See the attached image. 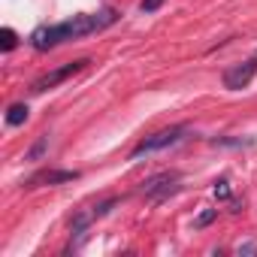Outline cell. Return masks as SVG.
Segmentation results:
<instances>
[{
	"label": "cell",
	"mask_w": 257,
	"mask_h": 257,
	"mask_svg": "<svg viewBox=\"0 0 257 257\" xmlns=\"http://www.w3.org/2000/svg\"><path fill=\"white\" fill-rule=\"evenodd\" d=\"M46 149H49V137H43V140H40V143H37V146H34L31 152H28V161H40Z\"/></svg>",
	"instance_id": "9"
},
{
	"label": "cell",
	"mask_w": 257,
	"mask_h": 257,
	"mask_svg": "<svg viewBox=\"0 0 257 257\" xmlns=\"http://www.w3.org/2000/svg\"><path fill=\"white\" fill-rule=\"evenodd\" d=\"M215 197H221V200H227V197H230V185H227V179L215 182Z\"/></svg>",
	"instance_id": "10"
},
{
	"label": "cell",
	"mask_w": 257,
	"mask_h": 257,
	"mask_svg": "<svg viewBox=\"0 0 257 257\" xmlns=\"http://www.w3.org/2000/svg\"><path fill=\"white\" fill-rule=\"evenodd\" d=\"M143 191H146V197H149L152 203H161V200H167L170 194L179 191V173H161V176L149 179Z\"/></svg>",
	"instance_id": "3"
},
{
	"label": "cell",
	"mask_w": 257,
	"mask_h": 257,
	"mask_svg": "<svg viewBox=\"0 0 257 257\" xmlns=\"http://www.w3.org/2000/svg\"><path fill=\"white\" fill-rule=\"evenodd\" d=\"M16 31L13 28H4V31H0V49H4V52H13L16 49Z\"/></svg>",
	"instance_id": "8"
},
{
	"label": "cell",
	"mask_w": 257,
	"mask_h": 257,
	"mask_svg": "<svg viewBox=\"0 0 257 257\" xmlns=\"http://www.w3.org/2000/svg\"><path fill=\"white\" fill-rule=\"evenodd\" d=\"M7 121H10L13 127L25 124V121H28V106H25V103H13V106H10V112H7Z\"/></svg>",
	"instance_id": "7"
},
{
	"label": "cell",
	"mask_w": 257,
	"mask_h": 257,
	"mask_svg": "<svg viewBox=\"0 0 257 257\" xmlns=\"http://www.w3.org/2000/svg\"><path fill=\"white\" fill-rule=\"evenodd\" d=\"M118 16L112 10H103V13H94V16H73L61 25H43L31 34V46L37 52H49L55 49L58 43H67V40H76V37H88V34H97L103 28H109Z\"/></svg>",
	"instance_id": "1"
},
{
	"label": "cell",
	"mask_w": 257,
	"mask_h": 257,
	"mask_svg": "<svg viewBox=\"0 0 257 257\" xmlns=\"http://www.w3.org/2000/svg\"><path fill=\"white\" fill-rule=\"evenodd\" d=\"M185 134H188V127H185V124H176V127H167V131H158V134L146 137V140L134 149L131 158L137 161V158H143V155H152V152H161V149H167V146H176Z\"/></svg>",
	"instance_id": "2"
},
{
	"label": "cell",
	"mask_w": 257,
	"mask_h": 257,
	"mask_svg": "<svg viewBox=\"0 0 257 257\" xmlns=\"http://www.w3.org/2000/svg\"><path fill=\"white\" fill-rule=\"evenodd\" d=\"M212 218H215V209H206V212H203V215H200V218L194 221V227H206V224H209Z\"/></svg>",
	"instance_id": "11"
},
{
	"label": "cell",
	"mask_w": 257,
	"mask_h": 257,
	"mask_svg": "<svg viewBox=\"0 0 257 257\" xmlns=\"http://www.w3.org/2000/svg\"><path fill=\"white\" fill-rule=\"evenodd\" d=\"M88 61H73V64H64V67H58V70H52V73H46V76H40L37 82H34V88L31 91H37V94H43V91H49V88H55V85H61L64 79H70L73 73H79L82 67H85Z\"/></svg>",
	"instance_id": "4"
},
{
	"label": "cell",
	"mask_w": 257,
	"mask_h": 257,
	"mask_svg": "<svg viewBox=\"0 0 257 257\" xmlns=\"http://www.w3.org/2000/svg\"><path fill=\"white\" fill-rule=\"evenodd\" d=\"M254 73H257V58H251V61H245V64H236V67H230V70L224 73V88L239 91V88H245V85L254 79Z\"/></svg>",
	"instance_id": "5"
},
{
	"label": "cell",
	"mask_w": 257,
	"mask_h": 257,
	"mask_svg": "<svg viewBox=\"0 0 257 257\" xmlns=\"http://www.w3.org/2000/svg\"><path fill=\"white\" fill-rule=\"evenodd\" d=\"M73 179H79V173H73V170H49V173L34 176L28 185H61V182H73Z\"/></svg>",
	"instance_id": "6"
},
{
	"label": "cell",
	"mask_w": 257,
	"mask_h": 257,
	"mask_svg": "<svg viewBox=\"0 0 257 257\" xmlns=\"http://www.w3.org/2000/svg\"><path fill=\"white\" fill-rule=\"evenodd\" d=\"M161 4L164 0H143V13H155V10H161Z\"/></svg>",
	"instance_id": "12"
}]
</instances>
